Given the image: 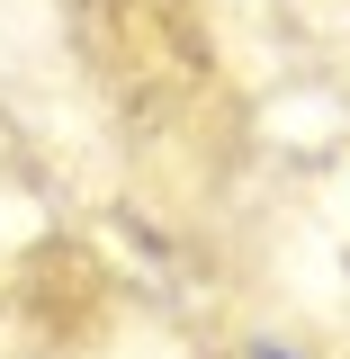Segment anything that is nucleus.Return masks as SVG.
Masks as SVG:
<instances>
[{
	"label": "nucleus",
	"instance_id": "1",
	"mask_svg": "<svg viewBox=\"0 0 350 359\" xmlns=\"http://www.w3.org/2000/svg\"><path fill=\"white\" fill-rule=\"evenodd\" d=\"M243 359H297V351H288V341H252Z\"/></svg>",
	"mask_w": 350,
	"mask_h": 359
}]
</instances>
